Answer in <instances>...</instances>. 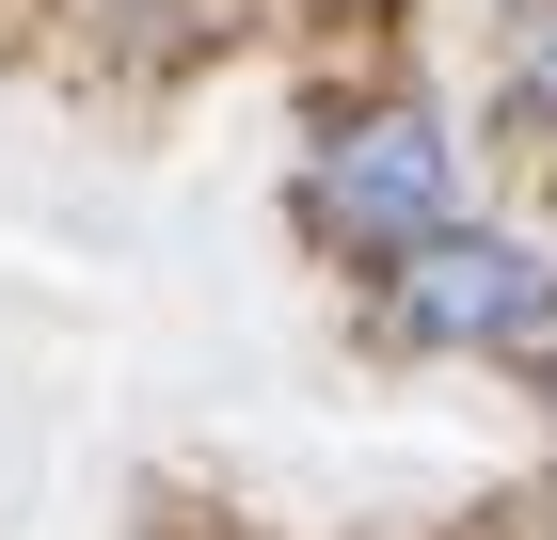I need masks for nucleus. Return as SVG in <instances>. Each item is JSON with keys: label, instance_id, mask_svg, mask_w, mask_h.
<instances>
[{"label": "nucleus", "instance_id": "f257e3e1", "mask_svg": "<svg viewBox=\"0 0 557 540\" xmlns=\"http://www.w3.org/2000/svg\"><path fill=\"white\" fill-rule=\"evenodd\" d=\"M557 318V254L494 239V223H430L398 254V334L414 350H510V334Z\"/></svg>", "mask_w": 557, "mask_h": 540}, {"label": "nucleus", "instance_id": "f03ea898", "mask_svg": "<svg viewBox=\"0 0 557 540\" xmlns=\"http://www.w3.org/2000/svg\"><path fill=\"white\" fill-rule=\"evenodd\" d=\"M319 223L367 239V254H414L430 223H446V127L430 112H367L335 160H319Z\"/></svg>", "mask_w": 557, "mask_h": 540}, {"label": "nucleus", "instance_id": "7ed1b4c3", "mask_svg": "<svg viewBox=\"0 0 557 540\" xmlns=\"http://www.w3.org/2000/svg\"><path fill=\"white\" fill-rule=\"evenodd\" d=\"M510 127H557V0H525L510 33Z\"/></svg>", "mask_w": 557, "mask_h": 540}]
</instances>
